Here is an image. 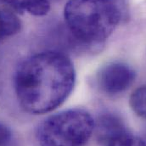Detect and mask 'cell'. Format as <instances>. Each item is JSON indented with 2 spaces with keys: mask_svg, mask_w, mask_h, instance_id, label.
Here are the masks:
<instances>
[{
  "mask_svg": "<svg viewBox=\"0 0 146 146\" xmlns=\"http://www.w3.org/2000/svg\"><path fill=\"white\" fill-rule=\"evenodd\" d=\"M76 72L66 54L46 51L23 60L15 74V89L21 106L33 115L61 106L72 92Z\"/></svg>",
  "mask_w": 146,
  "mask_h": 146,
  "instance_id": "obj_1",
  "label": "cell"
},
{
  "mask_svg": "<svg viewBox=\"0 0 146 146\" xmlns=\"http://www.w3.org/2000/svg\"><path fill=\"white\" fill-rule=\"evenodd\" d=\"M127 14L124 0H69L64 9L73 36L88 46L103 44Z\"/></svg>",
  "mask_w": 146,
  "mask_h": 146,
  "instance_id": "obj_2",
  "label": "cell"
},
{
  "mask_svg": "<svg viewBox=\"0 0 146 146\" xmlns=\"http://www.w3.org/2000/svg\"><path fill=\"white\" fill-rule=\"evenodd\" d=\"M95 122L82 109H71L45 119L36 130L40 146H84L91 138Z\"/></svg>",
  "mask_w": 146,
  "mask_h": 146,
  "instance_id": "obj_3",
  "label": "cell"
},
{
  "mask_svg": "<svg viewBox=\"0 0 146 146\" xmlns=\"http://www.w3.org/2000/svg\"><path fill=\"white\" fill-rule=\"evenodd\" d=\"M135 79V72L127 64L115 62L102 67L98 73L100 88L107 94H117L127 89Z\"/></svg>",
  "mask_w": 146,
  "mask_h": 146,
  "instance_id": "obj_4",
  "label": "cell"
},
{
  "mask_svg": "<svg viewBox=\"0 0 146 146\" xmlns=\"http://www.w3.org/2000/svg\"><path fill=\"white\" fill-rule=\"evenodd\" d=\"M94 127H96L99 140L106 145L119 135L126 133L121 120L112 114L101 115Z\"/></svg>",
  "mask_w": 146,
  "mask_h": 146,
  "instance_id": "obj_5",
  "label": "cell"
},
{
  "mask_svg": "<svg viewBox=\"0 0 146 146\" xmlns=\"http://www.w3.org/2000/svg\"><path fill=\"white\" fill-rule=\"evenodd\" d=\"M18 11L27 12L36 16H42L48 13L50 3L48 0H2Z\"/></svg>",
  "mask_w": 146,
  "mask_h": 146,
  "instance_id": "obj_6",
  "label": "cell"
},
{
  "mask_svg": "<svg viewBox=\"0 0 146 146\" xmlns=\"http://www.w3.org/2000/svg\"><path fill=\"white\" fill-rule=\"evenodd\" d=\"M21 28L20 19L12 12L0 10V42L17 34Z\"/></svg>",
  "mask_w": 146,
  "mask_h": 146,
  "instance_id": "obj_7",
  "label": "cell"
},
{
  "mask_svg": "<svg viewBox=\"0 0 146 146\" xmlns=\"http://www.w3.org/2000/svg\"><path fill=\"white\" fill-rule=\"evenodd\" d=\"M130 106L139 117L146 120V85L135 89L130 96Z\"/></svg>",
  "mask_w": 146,
  "mask_h": 146,
  "instance_id": "obj_8",
  "label": "cell"
},
{
  "mask_svg": "<svg viewBox=\"0 0 146 146\" xmlns=\"http://www.w3.org/2000/svg\"><path fill=\"white\" fill-rule=\"evenodd\" d=\"M106 146H146V142L139 137L124 133L109 142Z\"/></svg>",
  "mask_w": 146,
  "mask_h": 146,
  "instance_id": "obj_9",
  "label": "cell"
},
{
  "mask_svg": "<svg viewBox=\"0 0 146 146\" xmlns=\"http://www.w3.org/2000/svg\"><path fill=\"white\" fill-rule=\"evenodd\" d=\"M12 133L9 127L0 123V146H7L11 141Z\"/></svg>",
  "mask_w": 146,
  "mask_h": 146,
  "instance_id": "obj_10",
  "label": "cell"
}]
</instances>
